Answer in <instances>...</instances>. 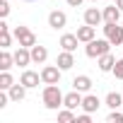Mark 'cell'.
<instances>
[{
	"mask_svg": "<svg viewBox=\"0 0 123 123\" xmlns=\"http://www.w3.org/2000/svg\"><path fill=\"white\" fill-rule=\"evenodd\" d=\"M63 99H65V94L60 92L58 85H46L43 87V106L46 109H51V111L60 109V106H63Z\"/></svg>",
	"mask_w": 123,
	"mask_h": 123,
	"instance_id": "6da1fadb",
	"label": "cell"
},
{
	"mask_svg": "<svg viewBox=\"0 0 123 123\" xmlns=\"http://www.w3.org/2000/svg\"><path fill=\"white\" fill-rule=\"evenodd\" d=\"M111 51V41L104 36V39H92L87 46H85V53L89 55V58H99V55H104V53H109Z\"/></svg>",
	"mask_w": 123,
	"mask_h": 123,
	"instance_id": "7a4b0ae2",
	"label": "cell"
},
{
	"mask_svg": "<svg viewBox=\"0 0 123 123\" xmlns=\"http://www.w3.org/2000/svg\"><path fill=\"white\" fill-rule=\"evenodd\" d=\"M104 36L111 41V46H123V27H118V22H106Z\"/></svg>",
	"mask_w": 123,
	"mask_h": 123,
	"instance_id": "3957f363",
	"label": "cell"
},
{
	"mask_svg": "<svg viewBox=\"0 0 123 123\" xmlns=\"http://www.w3.org/2000/svg\"><path fill=\"white\" fill-rule=\"evenodd\" d=\"M15 39L19 41V46H27V48H31L34 43H36V36H34V31H29V27H15Z\"/></svg>",
	"mask_w": 123,
	"mask_h": 123,
	"instance_id": "277c9868",
	"label": "cell"
},
{
	"mask_svg": "<svg viewBox=\"0 0 123 123\" xmlns=\"http://www.w3.org/2000/svg\"><path fill=\"white\" fill-rule=\"evenodd\" d=\"M60 73H63V70H60L58 65H46L41 70V82L43 85H58L60 82Z\"/></svg>",
	"mask_w": 123,
	"mask_h": 123,
	"instance_id": "5b68a950",
	"label": "cell"
},
{
	"mask_svg": "<svg viewBox=\"0 0 123 123\" xmlns=\"http://www.w3.org/2000/svg\"><path fill=\"white\" fill-rule=\"evenodd\" d=\"M65 24H68V15H65V12L53 10V12L48 15V27H51V29H63Z\"/></svg>",
	"mask_w": 123,
	"mask_h": 123,
	"instance_id": "8992f818",
	"label": "cell"
},
{
	"mask_svg": "<svg viewBox=\"0 0 123 123\" xmlns=\"http://www.w3.org/2000/svg\"><path fill=\"white\" fill-rule=\"evenodd\" d=\"M31 63V48H27V46H19L17 51H15V65H19V68H27Z\"/></svg>",
	"mask_w": 123,
	"mask_h": 123,
	"instance_id": "52a82bcc",
	"label": "cell"
},
{
	"mask_svg": "<svg viewBox=\"0 0 123 123\" xmlns=\"http://www.w3.org/2000/svg\"><path fill=\"white\" fill-rule=\"evenodd\" d=\"M19 82H22L27 89H31V87H39V82H41V73L24 70V73H22V77H19Z\"/></svg>",
	"mask_w": 123,
	"mask_h": 123,
	"instance_id": "ba28073f",
	"label": "cell"
},
{
	"mask_svg": "<svg viewBox=\"0 0 123 123\" xmlns=\"http://www.w3.org/2000/svg\"><path fill=\"white\" fill-rule=\"evenodd\" d=\"M82 99H85V97H82V92L73 89V92H68V94H65V99H63V106H65V109H73V111H75L77 106H82Z\"/></svg>",
	"mask_w": 123,
	"mask_h": 123,
	"instance_id": "9c48e42d",
	"label": "cell"
},
{
	"mask_svg": "<svg viewBox=\"0 0 123 123\" xmlns=\"http://www.w3.org/2000/svg\"><path fill=\"white\" fill-rule=\"evenodd\" d=\"M55 65H58L60 70H70V68L75 65V55H73V51H63V53H58Z\"/></svg>",
	"mask_w": 123,
	"mask_h": 123,
	"instance_id": "30bf717a",
	"label": "cell"
},
{
	"mask_svg": "<svg viewBox=\"0 0 123 123\" xmlns=\"http://www.w3.org/2000/svg\"><path fill=\"white\" fill-rule=\"evenodd\" d=\"M97 65H99V70L101 73H111L113 70V65H116V58L111 55V51L109 53H104V55H99L97 58Z\"/></svg>",
	"mask_w": 123,
	"mask_h": 123,
	"instance_id": "8fae6325",
	"label": "cell"
},
{
	"mask_svg": "<svg viewBox=\"0 0 123 123\" xmlns=\"http://www.w3.org/2000/svg\"><path fill=\"white\" fill-rule=\"evenodd\" d=\"M46 58H48V48L46 46H39V43H34L31 46V63H46Z\"/></svg>",
	"mask_w": 123,
	"mask_h": 123,
	"instance_id": "7c38bea8",
	"label": "cell"
},
{
	"mask_svg": "<svg viewBox=\"0 0 123 123\" xmlns=\"http://www.w3.org/2000/svg\"><path fill=\"white\" fill-rule=\"evenodd\" d=\"M101 19H104V12H99L97 7H87V10H85V24H92V27H97Z\"/></svg>",
	"mask_w": 123,
	"mask_h": 123,
	"instance_id": "4fadbf2b",
	"label": "cell"
},
{
	"mask_svg": "<svg viewBox=\"0 0 123 123\" xmlns=\"http://www.w3.org/2000/svg\"><path fill=\"white\" fill-rule=\"evenodd\" d=\"M94 36H97V27H92V24H85V27L77 29V39H80L82 43H89Z\"/></svg>",
	"mask_w": 123,
	"mask_h": 123,
	"instance_id": "5bb4252c",
	"label": "cell"
},
{
	"mask_svg": "<svg viewBox=\"0 0 123 123\" xmlns=\"http://www.w3.org/2000/svg\"><path fill=\"white\" fill-rule=\"evenodd\" d=\"M73 89H77V92H89V89H92V77H89V75H77V77L73 80Z\"/></svg>",
	"mask_w": 123,
	"mask_h": 123,
	"instance_id": "9a60e30c",
	"label": "cell"
},
{
	"mask_svg": "<svg viewBox=\"0 0 123 123\" xmlns=\"http://www.w3.org/2000/svg\"><path fill=\"white\" fill-rule=\"evenodd\" d=\"M77 43H80L77 34H63V36H60V48H63V51H75Z\"/></svg>",
	"mask_w": 123,
	"mask_h": 123,
	"instance_id": "2e32d148",
	"label": "cell"
},
{
	"mask_svg": "<svg viewBox=\"0 0 123 123\" xmlns=\"http://www.w3.org/2000/svg\"><path fill=\"white\" fill-rule=\"evenodd\" d=\"M99 106H101V101H99V97H97V94H87V97L82 99V109H85L87 113H94Z\"/></svg>",
	"mask_w": 123,
	"mask_h": 123,
	"instance_id": "e0dca14e",
	"label": "cell"
},
{
	"mask_svg": "<svg viewBox=\"0 0 123 123\" xmlns=\"http://www.w3.org/2000/svg\"><path fill=\"white\" fill-rule=\"evenodd\" d=\"M121 7L118 5H109V7H104V22H118L121 19Z\"/></svg>",
	"mask_w": 123,
	"mask_h": 123,
	"instance_id": "ac0fdd59",
	"label": "cell"
},
{
	"mask_svg": "<svg viewBox=\"0 0 123 123\" xmlns=\"http://www.w3.org/2000/svg\"><path fill=\"white\" fill-rule=\"evenodd\" d=\"M7 94H10V99L12 101H22L24 97H27V87L19 82V85H12L10 89H7Z\"/></svg>",
	"mask_w": 123,
	"mask_h": 123,
	"instance_id": "d6986e66",
	"label": "cell"
},
{
	"mask_svg": "<svg viewBox=\"0 0 123 123\" xmlns=\"http://www.w3.org/2000/svg\"><path fill=\"white\" fill-rule=\"evenodd\" d=\"M15 65V53H7V48H3L0 53V70H10Z\"/></svg>",
	"mask_w": 123,
	"mask_h": 123,
	"instance_id": "ffe728a7",
	"label": "cell"
},
{
	"mask_svg": "<svg viewBox=\"0 0 123 123\" xmlns=\"http://www.w3.org/2000/svg\"><path fill=\"white\" fill-rule=\"evenodd\" d=\"M104 104H106L109 109H121V106H123V97H121L118 92H109V94H106V101H104Z\"/></svg>",
	"mask_w": 123,
	"mask_h": 123,
	"instance_id": "44dd1931",
	"label": "cell"
},
{
	"mask_svg": "<svg viewBox=\"0 0 123 123\" xmlns=\"http://www.w3.org/2000/svg\"><path fill=\"white\" fill-rule=\"evenodd\" d=\"M12 85H15V80H12V75H10L7 70H3V75H0V89H5V92H7V89H10Z\"/></svg>",
	"mask_w": 123,
	"mask_h": 123,
	"instance_id": "7402d4cb",
	"label": "cell"
},
{
	"mask_svg": "<svg viewBox=\"0 0 123 123\" xmlns=\"http://www.w3.org/2000/svg\"><path fill=\"white\" fill-rule=\"evenodd\" d=\"M58 121H60V123H75L77 116L73 113V109H65V111H60V113H58Z\"/></svg>",
	"mask_w": 123,
	"mask_h": 123,
	"instance_id": "603a6c76",
	"label": "cell"
},
{
	"mask_svg": "<svg viewBox=\"0 0 123 123\" xmlns=\"http://www.w3.org/2000/svg\"><path fill=\"white\" fill-rule=\"evenodd\" d=\"M106 121H109V123H123V111H118V109H111V113L106 116Z\"/></svg>",
	"mask_w": 123,
	"mask_h": 123,
	"instance_id": "cb8c5ba5",
	"label": "cell"
},
{
	"mask_svg": "<svg viewBox=\"0 0 123 123\" xmlns=\"http://www.w3.org/2000/svg\"><path fill=\"white\" fill-rule=\"evenodd\" d=\"M10 43H12L10 29H3V31H0V46H3V48H10Z\"/></svg>",
	"mask_w": 123,
	"mask_h": 123,
	"instance_id": "d4e9b609",
	"label": "cell"
},
{
	"mask_svg": "<svg viewBox=\"0 0 123 123\" xmlns=\"http://www.w3.org/2000/svg\"><path fill=\"white\" fill-rule=\"evenodd\" d=\"M113 75H116V80H123V58H118L116 60V65H113V70H111Z\"/></svg>",
	"mask_w": 123,
	"mask_h": 123,
	"instance_id": "484cf974",
	"label": "cell"
},
{
	"mask_svg": "<svg viewBox=\"0 0 123 123\" xmlns=\"http://www.w3.org/2000/svg\"><path fill=\"white\" fill-rule=\"evenodd\" d=\"M7 15H10V3H7V0H3V3H0V17L5 19Z\"/></svg>",
	"mask_w": 123,
	"mask_h": 123,
	"instance_id": "4316f807",
	"label": "cell"
},
{
	"mask_svg": "<svg viewBox=\"0 0 123 123\" xmlns=\"http://www.w3.org/2000/svg\"><path fill=\"white\" fill-rule=\"evenodd\" d=\"M7 101H12V99H10V94H5V89H0V109H5V106H7Z\"/></svg>",
	"mask_w": 123,
	"mask_h": 123,
	"instance_id": "83f0119b",
	"label": "cell"
},
{
	"mask_svg": "<svg viewBox=\"0 0 123 123\" xmlns=\"http://www.w3.org/2000/svg\"><path fill=\"white\" fill-rule=\"evenodd\" d=\"M75 123H92V113H87V111H85L82 116H77V121H75Z\"/></svg>",
	"mask_w": 123,
	"mask_h": 123,
	"instance_id": "f1b7e54d",
	"label": "cell"
},
{
	"mask_svg": "<svg viewBox=\"0 0 123 123\" xmlns=\"http://www.w3.org/2000/svg\"><path fill=\"white\" fill-rule=\"evenodd\" d=\"M68 5H70V7H80V5H82V0H68Z\"/></svg>",
	"mask_w": 123,
	"mask_h": 123,
	"instance_id": "f546056e",
	"label": "cell"
},
{
	"mask_svg": "<svg viewBox=\"0 0 123 123\" xmlns=\"http://www.w3.org/2000/svg\"><path fill=\"white\" fill-rule=\"evenodd\" d=\"M116 5L121 7V12H123V0H116Z\"/></svg>",
	"mask_w": 123,
	"mask_h": 123,
	"instance_id": "4dcf8cb0",
	"label": "cell"
},
{
	"mask_svg": "<svg viewBox=\"0 0 123 123\" xmlns=\"http://www.w3.org/2000/svg\"><path fill=\"white\" fill-rule=\"evenodd\" d=\"M89 3H99V0H89Z\"/></svg>",
	"mask_w": 123,
	"mask_h": 123,
	"instance_id": "1f68e13d",
	"label": "cell"
},
{
	"mask_svg": "<svg viewBox=\"0 0 123 123\" xmlns=\"http://www.w3.org/2000/svg\"><path fill=\"white\" fill-rule=\"evenodd\" d=\"M29 3H34V0H29Z\"/></svg>",
	"mask_w": 123,
	"mask_h": 123,
	"instance_id": "d6a6232c",
	"label": "cell"
}]
</instances>
